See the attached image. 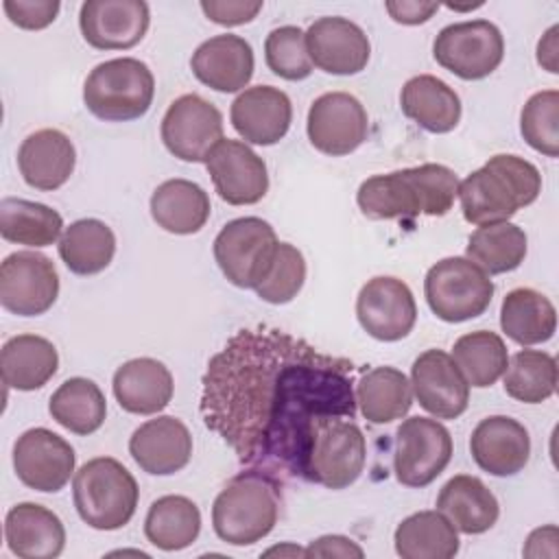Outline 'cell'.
Returning a JSON list of instances; mask_svg holds the SVG:
<instances>
[{
    "label": "cell",
    "mask_w": 559,
    "mask_h": 559,
    "mask_svg": "<svg viewBox=\"0 0 559 559\" xmlns=\"http://www.w3.org/2000/svg\"><path fill=\"white\" fill-rule=\"evenodd\" d=\"M356 365L280 328L238 330L203 373L201 415L240 465L308 480L319 432L356 417Z\"/></svg>",
    "instance_id": "cell-1"
},
{
    "label": "cell",
    "mask_w": 559,
    "mask_h": 559,
    "mask_svg": "<svg viewBox=\"0 0 559 559\" xmlns=\"http://www.w3.org/2000/svg\"><path fill=\"white\" fill-rule=\"evenodd\" d=\"M456 192L459 177L452 168L421 164L365 179L358 186L356 203L371 221L443 216L452 210Z\"/></svg>",
    "instance_id": "cell-2"
},
{
    "label": "cell",
    "mask_w": 559,
    "mask_h": 559,
    "mask_svg": "<svg viewBox=\"0 0 559 559\" xmlns=\"http://www.w3.org/2000/svg\"><path fill=\"white\" fill-rule=\"evenodd\" d=\"M542 192V175L520 155H493L485 166L459 183L463 218L472 225L509 221L520 207L531 205Z\"/></svg>",
    "instance_id": "cell-3"
},
{
    "label": "cell",
    "mask_w": 559,
    "mask_h": 559,
    "mask_svg": "<svg viewBox=\"0 0 559 559\" xmlns=\"http://www.w3.org/2000/svg\"><path fill=\"white\" fill-rule=\"evenodd\" d=\"M280 504V483L247 467L216 496L212 504L214 533L231 546H251L273 531Z\"/></svg>",
    "instance_id": "cell-4"
},
{
    "label": "cell",
    "mask_w": 559,
    "mask_h": 559,
    "mask_svg": "<svg viewBox=\"0 0 559 559\" xmlns=\"http://www.w3.org/2000/svg\"><path fill=\"white\" fill-rule=\"evenodd\" d=\"M72 498L81 520L96 531H116L135 513L140 489L133 474L111 456H98L79 467Z\"/></svg>",
    "instance_id": "cell-5"
},
{
    "label": "cell",
    "mask_w": 559,
    "mask_h": 559,
    "mask_svg": "<svg viewBox=\"0 0 559 559\" xmlns=\"http://www.w3.org/2000/svg\"><path fill=\"white\" fill-rule=\"evenodd\" d=\"M155 96V76L133 57L98 63L83 83V103L100 120L127 122L142 118Z\"/></svg>",
    "instance_id": "cell-6"
},
{
    "label": "cell",
    "mask_w": 559,
    "mask_h": 559,
    "mask_svg": "<svg viewBox=\"0 0 559 559\" xmlns=\"http://www.w3.org/2000/svg\"><path fill=\"white\" fill-rule=\"evenodd\" d=\"M430 310L445 323L480 317L493 297V282L469 258H443L432 264L424 280Z\"/></svg>",
    "instance_id": "cell-7"
},
{
    "label": "cell",
    "mask_w": 559,
    "mask_h": 559,
    "mask_svg": "<svg viewBox=\"0 0 559 559\" xmlns=\"http://www.w3.org/2000/svg\"><path fill=\"white\" fill-rule=\"evenodd\" d=\"M277 242L275 229L266 221L258 216L234 218L214 238V260L227 282L238 288H255L273 260Z\"/></svg>",
    "instance_id": "cell-8"
},
{
    "label": "cell",
    "mask_w": 559,
    "mask_h": 559,
    "mask_svg": "<svg viewBox=\"0 0 559 559\" xmlns=\"http://www.w3.org/2000/svg\"><path fill=\"white\" fill-rule=\"evenodd\" d=\"M432 55L441 68L465 81L489 76L504 57L500 28L489 20H469L443 26L432 44Z\"/></svg>",
    "instance_id": "cell-9"
},
{
    "label": "cell",
    "mask_w": 559,
    "mask_h": 559,
    "mask_svg": "<svg viewBox=\"0 0 559 559\" xmlns=\"http://www.w3.org/2000/svg\"><path fill=\"white\" fill-rule=\"evenodd\" d=\"M452 450V437L443 424L428 417H408L395 432V478L404 487H426L448 467Z\"/></svg>",
    "instance_id": "cell-10"
},
{
    "label": "cell",
    "mask_w": 559,
    "mask_h": 559,
    "mask_svg": "<svg viewBox=\"0 0 559 559\" xmlns=\"http://www.w3.org/2000/svg\"><path fill=\"white\" fill-rule=\"evenodd\" d=\"M59 295V273L52 260L37 251H15L0 264V304L17 317H37L52 308Z\"/></svg>",
    "instance_id": "cell-11"
},
{
    "label": "cell",
    "mask_w": 559,
    "mask_h": 559,
    "mask_svg": "<svg viewBox=\"0 0 559 559\" xmlns=\"http://www.w3.org/2000/svg\"><path fill=\"white\" fill-rule=\"evenodd\" d=\"M164 146L181 162H205L223 140L221 111L199 94H183L162 118Z\"/></svg>",
    "instance_id": "cell-12"
},
{
    "label": "cell",
    "mask_w": 559,
    "mask_h": 559,
    "mask_svg": "<svg viewBox=\"0 0 559 559\" xmlns=\"http://www.w3.org/2000/svg\"><path fill=\"white\" fill-rule=\"evenodd\" d=\"M367 461V441L358 424L347 417L330 421L317 437L310 461L308 483L328 489H345L362 474Z\"/></svg>",
    "instance_id": "cell-13"
},
{
    "label": "cell",
    "mask_w": 559,
    "mask_h": 559,
    "mask_svg": "<svg viewBox=\"0 0 559 559\" xmlns=\"http://www.w3.org/2000/svg\"><path fill=\"white\" fill-rule=\"evenodd\" d=\"M310 144L332 157L349 155L369 133V118L362 103L347 92H328L314 98L306 122Z\"/></svg>",
    "instance_id": "cell-14"
},
{
    "label": "cell",
    "mask_w": 559,
    "mask_h": 559,
    "mask_svg": "<svg viewBox=\"0 0 559 559\" xmlns=\"http://www.w3.org/2000/svg\"><path fill=\"white\" fill-rule=\"evenodd\" d=\"M74 463L72 445L48 428H31L13 445V469L35 491H61L74 474Z\"/></svg>",
    "instance_id": "cell-15"
},
{
    "label": "cell",
    "mask_w": 559,
    "mask_h": 559,
    "mask_svg": "<svg viewBox=\"0 0 559 559\" xmlns=\"http://www.w3.org/2000/svg\"><path fill=\"white\" fill-rule=\"evenodd\" d=\"M356 317L362 330L384 343L408 336L417 319L411 288L391 275L371 277L356 297Z\"/></svg>",
    "instance_id": "cell-16"
},
{
    "label": "cell",
    "mask_w": 559,
    "mask_h": 559,
    "mask_svg": "<svg viewBox=\"0 0 559 559\" xmlns=\"http://www.w3.org/2000/svg\"><path fill=\"white\" fill-rule=\"evenodd\" d=\"M205 168L218 197L229 205H253L269 190L264 159L240 140H221L207 155Z\"/></svg>",
    "instance_id": "cell-17"
},
{
    "label": "cell",
    "mask_w": 559,
    "mask_h": 559,
    "mask_svg": "<svg viewBox=\"0 0 559 559\" xmlns=\"http://www.w3.org/2000/svg\"><path fill=\"white\" fill-rule=\"evenodd\" d=\"M151 11L144 0H87L79 11L83 39L96 50H127L148 31Z\"/></svg>",
    "instance_id": "cell-18"
},
{
    "label": "cell",
    "mask_w": 559,
    "mask_h": 559,
    "mask_svg": "<svg viewBox=\"0 0 559 559\" xmlns=\"http://www.w3.org/2000/svg\"><path fill=\"white\" fill-rule=\"evenodd\" d=\"M411 389L419 406L437 419H456L469 402V384L443 349H426L415 358Z\"/></svg>",
    "instance_id": "cell-19"
},
{
    "label": "cell",
    "mask_w": 559,
    "mask_h": 559,
    "mask_svg": "<svg viewBox=\"0 0 559 559\" xmlns=\"http://www.w3.org/2000/svg\"><path fill=\"white\" fill-rule=\"evenodd\" d=\"M306 48L312 66L328 74H358L367 68L371 44L367 33L352 20L328 15L306 31Z\"/></svg>",
    "instance_id": "cell-20"
},
{
    "label": "cell",
    "mask_w": 559,
    "mask_h": 559,
    "mask_svg": "<svg viewBox=\"0 0 559 559\" xmlns=\"http://www.w3.org/2000/svg\"><path fill=\"white\" fill-rule=\"evenodd\" d=\"M236 133L258 146L277 144L290 129L293 105L286 92L273 85H253L236 96L229 109Z\"/></svg>",
    "instance_id": "cell-21"
},
{
    "label": "cell",
    "mask_w": 559,
    "mask_h": 559,
    "mask_svg": "<svg viewBox=\"0 0 559 559\" xmlns=\"http://www.w3.org/2000/svg\"><path fill=\"white\" fill-rule=\"evenodd\" d=\"M129 454L146 474L168 476L188 465L192 456V435L181 419L159 415L133 430Z\"/></svg>",
    "instance_id": "cell-22"
},
{
    "label": "cell",
    "mask_w": 559,
    "mask_h": 559,
    "mask_svg": "<svg viewBox=\"0 0 559 559\" xmlns=\"http://www.w3.org/2000/svg\"><path fill=\"white\" fill-rule=\"evenodd\" d=\"M469 452L483 472L491 476H513L528 463L531 437L518 419L491 415L474 428Z\"/></svg>",
    "instance_id": "cell-23"
},
{
    "label": "cell",
    "mask_w": 559,
    "mask_h": 559,
    "mask_svg": "<svg viewBox=\"0 0 559 559\" xmlns=\"http://www.w3.org/2000/svg\"><path fill=\"white\" fill-rule=\"evenodd\" d=\"M190 68L203 85L231 94L253 76V48L240 35H214L192 52Z\"/></svg>",
    "instance_id": "cell-24"
},
{
    "label": "cell",
    "mask_w": 559,
    "mask_h": 559,
    "mask_svg": "<svg viewBox=\"0 0 559 559\" xmlns=\"http://www.w3.org/2000/svg\"><path fill=\"white\" fill-rule=\"evenodd\" d=\"M76 164L72 140L59 129H39L31 133L17 151V168L22 179L35 190L61 188Z\"/></svg>",
    "instance_id": "cell-25"
},
{
    "label": "cell",
    "mask_w": 559,
    "mask_h": 559,
    "mask_svg": "<svg viewBox=\"0 0 559 559\" xmlns=\"http://www.w3.org/2000/svg\"><path fill=\"white\" fill-rule=\"evenodd\" d=\"M4 539L20 559H55L66 546V528L44 504L20 502L4 518Z\"/></svg>",
    "instance_id": "cell-26"
},
{
    "label": "cell",
    "mask_w": 559,
    "mask_h": 559,
    "mask_svg": "<svg viewBox=\"0 0 559 559\" xmlns=\"http://www.w3.org/2000/svg\"><path fill=\"white\" fill-rule=\"evenodd\" d=\"M114 397L127 413L155 415L173 400V373L155 358H133L122 362L111 380Z\"/></svg>",
    "instance_id": "cell-27"
},
{
    "label": "cell",
    "mask_w": 559,
    "mask_h": 559,
    "mask_svg": "<svg viewBox=\"0 0 559 559\" xmlns=\"http://www.w3.org/2000/svg\"><path fill=\"white\" fill-rule=\"evenodd\" d=\"M437 511H441L456 531L465 535H480L498 522L500 504L480 478L459 474L441 487L437 496Z\"/></svg>",
    "instance_id": "cell-28"
},
{
    "label": "cell",
    "mask_w": 559,
    "mask_h": 559,
    "mask_svg": "<svg viewBox=\"0 0 559 559\" xmlns=\"http://www.w3.org/2000/svg\"><path fill=\"white\" fill-rule=\"evenodd\" d=\"M400 107L406 118L415 120L430 133H448L461 120L459 94L432 74H417L408 79L400 94Z\"/></svg>",
    "instance_id": "cell-29"
},
{
    "label": "cell",
    "mask_w": 559,
    "mask_h": 559,
    "mask_svg": "<svg viewBox=\"0 0 559 559\" xmlns=\"http://www.w3.org/2000/svg\"><path fill=\"white\" fill-rule=\"evenodd\" d=\"M207 192L188 179H168L151 194V216L164 231L188 236L205 227L210 218Z\"/></svg>",
    "instance_id": "cell-30"
},
{
    "label": "cell",
    "mask_w": 559,
    "mask_h": 559,
    "mask_svg": "<svg viewBox=\"0 0 559 559\" xmlns=\"http://www.w3.org/2000/svg\"><path fill=\"white\" fill-rule=\"evenodd\" d=\"M59 367L57 347L37 334H17L2 345L0 371L9 389H41Z\"/></svg>",
    "instance_id": "cell-31"
},
{
    "label": "cell",
    "mask_w": 559,
    "mask_h": 559,
    "mask_svg": "<svg viewBox=\"0 0 559 559\" xmlns=\"http://www.w3.org/2000/svg\"><path fill=\"white\" fill-rule=\"evenodd\" d=\"M500 328L518 345H539L557 330L552 301L535 288H513L500 306Z\"/></svg>",
    "instance_id": "cell-32"
},
{
    "label": "cell",
    "mask_w": 559,
    "mask_h": 559,
    "mask_svg": "<svg viewBox=\"0 0 559 559\" xmlns=\"http://www.w3.org/2000/svg\"><path fill=\"white\" fill-rule=\"evenodd\" d=\"M393 542L402 559H450L459 552V531L441 511H417L404 518Z\"/></svg>",
    "instance_id": "cell-33"
},
{
    "label": "cell",
    "mask_w": 559,
    "mask_h": 559,
    "mask_svg": "<svg viewBox=\"0 0 559 559\" xmlns=\"http://www.w3.org/2000/svg\"><path fill=\"white\" fill-rule=\"evenodd\" d=\"M356 404L371 424L402 419L413 406L411 380L395 367H373L356 382Z\"/></svg>",
    "instance_id": "cell-34"
},
{
    "label": "cell",
    "mask_w": 559,
    "mask_h": 559,
    "mask_svg": "<svg viewBox=\"0 0 559 559\" xmlns=\"http://www.w3.org/2000/svg\"><path fill=\"white\" fill-rule=\"evenodd\" d=\"M57 249L72 273L96 275L114 260L116 236L107 223L98 218H81L63 229Z\"/></svg>",
    "instance_id": "cell-35"
},
{
    "label": "cell",
    "mask_w": 559,
    "mask_h": 559,
    "mask_svg": "<svg viewBox=\"0 0 559 559\" xmlns=\"http://www.w3.org/2000/svg\"><path fill=\"white\" fill-rule=\"evenodd\" d=\"M201 531V511L186 496H162L146 513L144 535L146 539L166 552L188 548Z\"/></svg>",
    "instance_id": "cell-36"
},
{
    "label": "cell",
    "mask_w": 559,
    "mask_h": 559,
    "mask_svg": "<svg viewBox=\"0 0 559 559\" xmlns=\"http://www.w3.org/2000/svg\"><path fill=\"white\" fill-rule=\"evenodd\" d=\"M48 411L59 426L85 437L103 426L107 402L96 382L87 378H68L50 395Z\"/></svg>",
    "instance_id": "cell-37"
},
{
    "label": "cell",
    "mask_w": 559,
    "mask_h": 559,
    "mask_svg": "<svg viewBox=\"0 0 559 559\" xmlns=\"http://www.w3.org/2000/svg\"><path fill=\"white\" fill-rule=\"evenodd\" d=\"M63 227V218L57 210L17 197H4L0 201V236L13 245L48 247Z\"/></svg>",
    "instance_id": "cell-38"
},
{
    "label": "cell",
    "mask_w": 559,
    "mask_h": 559,
    "mask_svg": "<svg viewBox=\"0 0 559 559\" xmlns=\"http://www.w3.org/2000/svg\"><path fill=\"white\" fill-rule=\"evenodd\" d=\"M467 258L487 275L515 271L526 258V234L522 227L502 221L480 225L467 238Z\"/></svg>",
    "instance_id": "cell-39"
},
{
    "label": "cell",
    "mask_w": 559,
    "mask_h": 559,
    "mask_svg": "<svg viewBox=\"0 0 559 559\" xmlns=\"http://www.w3.org/2000/svg\"><path fill=\"white\" fill-rule=\"evenodd\" d=\"M452 360L469 386L485 389L504 373L509 354L504 341L496 332L476 330L456 338L452 347Z\"/></svg>",
    "instance_id": "cell-40"
},
{
    "label": "cell",
    "mask_w": 559,
    "mask_h": 559,
    "mask_svg": "<svg viewBox=\"0 0 559 559\" xmlns=\"http://www.w3.org/2000/svg\"><path fill=\"white\" fill-rule=\"evenodd\" d=\"M504 391L524 404H542L557 389V360L542 349H520L504 369Z\"/></svg>",
    "instance_id": "cell-41"
},
{
    "label": "cell",
    "mask_w": 559,
    "mask_h": 559,
    "mask_svg": "<svg viewBox=\"0 0 559 559\" xmlns=\"http://www.w3.org/2000/svg\"><path fill=\"white\" fill-rule=\"evenodd\" d=\"M559 92L542 90L533 94L520 114V133L531 148L546 157L559 155Z\"/></svg>",
    "instance_id": "cell-42"
},
{
    "label": "cell",
    "mask_w": 559,
    "mask_h": 559,
    "mask_svg": "<svg viewBox=\"0 0 559 559\" xmlns=\"http://www.w3.org/2000/svg\"><path fill=\"white\" fill-rule=\"evenodd\" d=\"M304 282H306L304 253L290 242H277L273 260L264 277L253 290L262 301L280 306V304L293 301L301 290Z\"/></svg>",
    "instance_id": "cell-43"
},
{
    "label": "cell",
    "mask_w": 559,
    "mask_h": 559,
    "mask_svg": "<svg viewBox=\"0 0 559 559\" xmlns=\"http://www.w3.org/2000/svg\"><path fill=\"white\" fill-rule=\"evenodd\" d=\"M264 59L269 70L286 81H304L312 74L306 33L299 26H280L266 35Z\"/></svg>",
    "instance_id": "cell-44"
},
{
    "label": "cell",
    "mask_w": 559,
    "mask_h": 559,
    "mask_svg": "<svg viewBox=\"0 0 559 559\" xmlns=\"http://www.w3.org/2000/svg\"><path fill=\"white\" fill-rule=\"evenodd\" d=\"M7 17L24 31H41L50 26L61 9L59 0H4Z\"/></svg>",
    "instance_id": "cell-45"
},
{
    "label": "cell",
    "mask_w": 559,
    "mask_h": 559,
    "mask_svg": "<svg viewBox=\"0 0 559 559\" xmlns=\"http://www.w3.org/2000/svg\"><path fill=\"white\" fill-rule=\"evenodd\" d=\"M262 9V2H242V0H203L201 11L221 26H240L251 22Z\"/></svg>",
    "instance_id": "cell-46"
},
{
    "label": "cell",
    "mask_w": 559,
    "mask_h": 559,
    "mask_svg": "<svg viewBox=\"0 0 559 559\" xmlns=\"http://www.w3.org/2000/svg\"><path fill=\"white\" fill-rule=\"evenodd\" d=\"M384 9L397 24H424L428 22L437 11L439 2H417V0H389L384 2Z\"/></svg>",
    "instance_id": "cell-47"
},
{
    "label": "cell",
    "mask_w": 559,
    "mask_h": 559,
    "mask_svg": "<svg viewBox=\"0 0 559 559\" xmlns=\"http://www.w3.org/2000/svg\"><path fill=\"white\" fill-rule=\"evenodd\" d=\"M306 557H365V550L349 537L323 535L306 548Z\"/></svg>",
    "instance_id": "cell-48"
},
{
    "label": "cell",
    "mask_w": 559,
    "mask_h": 559,
    "mask_svg": "<svg viewBox=\"0 0 559 559\" xmlns=\"http://www.w3.org/2000/svg\"><path fill=\"white\" fill-rule=\"evenodd\" d=\"M557 33H559V26L555 24L546 31V35L537 44V63L552 74L559 72L557 70Z\"/></svg>",
    "instance_id": "cell-49"
},
{
    "label": "cell",
    "mask_w": 559,
    "mask_h": 559,
    "mask_svg": "<svg viewBox=\"0 0 559 559\" xmlns=\"http://www.w3.org/2000/svg\"><path fill=\"white\" fill-rule=\"evenodd\" d=\"M264 555H299V557H306V550L286 544V546H273V548H269Z\"/></svg>",
    "instance_id": "cell-50"
}]
</instances>
